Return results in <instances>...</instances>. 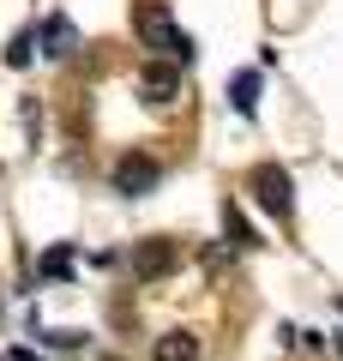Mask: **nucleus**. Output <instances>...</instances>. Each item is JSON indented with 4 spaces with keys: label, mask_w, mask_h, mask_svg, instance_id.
I'll return each instance as SVG.
<instances>
[{
    "label": "nucleus",
    "mask_w": 343,
    "mask_h": 361,
    "mask_svg": "<svg viewBox=\"0 0 343 361\" xmlns=\"http://www.w3.org/2000/svg\"><path fill=\"white\" fill-rule=\"evenodd\" d=\"M133 30H139V42H145V49H157L163 61H181V66L193 61V37L163 13V6H139V13H133Z\"/></svg>",
    "instance_id": "obj_1"
},
{
    "label": "nucleus",
    "mask_w": 343,
    "mask_h": 361,
    "mask_svg": "<svg viewBox=\"0 0 343 361\" xmlns=\"http://www.w3.org/2000/svg\"><path fill=\"white\" fill-rule=\"evenodd\" d=\"M127 265H133V277H139V283H163L169 271L181 265V247L169 241V235H151V241H133Z\"/></svg>",
    "instance_id": "obj_2"
},
{
    "label": "nucleus",
    "mask_w": 343,
    "mask_h": 361,
    "mask_svg": "<svg viewBox=\"0 0 343 361\" xmlns=\"http://www.w3.org/2000/svg\"><path fill=\"white\" fill-rule=\"evenodd\" d=\"M253 199L271 211V217H289V211H295V180H289V169L259 163V169H253Z\"/></svg>",
    "instance_id": "obj_3"
},
{
    "label": "nucleus",
    "mask_w": 343,
    "mask_h": 361,
    "mask_svg": "<svg viewBox=\"0 0 343 361\" xmlns=\"http://www.w3.org/2000/svg\"><path fill=\"white\" fill-rule=\"evenodd\" d=\"M157 180H163V163L145 157V151H127L121 163H114V193H127V199H145Z\"/></svg>",
    "instance_id": "obj_4"
},
{
    "label": "nucleus",
    "mask_w": 343,
    "mask_h": 361,
    "mask_svg": "<svg viewBox=\"0 0 343 361\" xmlns=\"http://www.w3.org/2000/svg\"><path fill=\"white\" fill-rule=\"evenodd\" d=\"M139 97H145V103H157V109L175 103V97H181V73H175V66H163V61L139 66Z\"/></svg>",
    "instance_id": "obj_5"
},
{
    "label": "nucleus",
    "mask_w": 343,
    "mask_h": 361,
    "mask_svg": "<svg viewBox=\"0 0 343 361\" xmlns=\"http://www.w3.org/2000/svg\"><path fill=\"white\" fill-rule=\"evenodd\" d=\"M37 42H42V54H49V61H66V54L78 49V37H73V25H66V18H49Z\"/></svg>",
    "instance_id": "obj_6"
},
{
    "label": "nucleus",
    "mask_w": 343,
    "mask_h": 361,
    "mask_svg": "<svg viewBox=\"0 0 343 361\" xmlns=\"http://www.w3.org/2000/svg\"><path fill=\"white\" fill-rule=\"evenodd\" d=\"M151 361H199V337H193V331H169V337H157Z\"/></svg>",
    "instance_id": "obj_7"
},
{
    "label": "nucleus",
    "mask_w": 343,
    "mask_h": 361,
    "mask_svg": "<svg viewBox=\"0 0 343 361\" xmlns=\"http://www.w3.org/2000/svg\"><path fill=\"white\" fill-rule=\"evenodd\" d=\"M229 103H235V115H253V109H259V73H235Z\"/></svg>",
    "instance_id": "obj_8"
},
{
    "label": "nucleus",
    "mask_w": 343,
    "mask_h": 361,
    "mask_svg": "<svg viewBox=\"0 0 343 361\" xmlns=\"http://www.w3.org/2000/svg\"><path fill=\"white\" fill-rule=\"evenodd\" d=\"M223 229H229V241H235V247H259V235L247 229V217L235 205H223Z\"/></svg>",
    "instance_id": "obj_9"
},
{
    "label": "nucleus",
    "mask_w": 343,
    "mask_h": 361,
    "mask_svg": "<svg viewBox=\"0 0 343 361\" xmlns=\"http://www.w3.org/2000/svg\"><path fill=\"white\" fill-rule=\"evenodd\" d=\"M30 49H42L37 30H18V37L6 42V66H30Z\"/></svg>",
    "instance_id": "obj_10"
},
{
    "label": "nucleus",
    "mask_w": 343,
    "mask_h": 361,
    "mask_svg": "<svg viewBox=\"0 0 343 361\" xmlns=\"http://www.w3.org/2000/svg\"><path fill=\"white\" fill-rule=\"evenodd\" d=\"M73 271V247H49L42 253V277H66Z\"/></svg>",
    "instance_id": "obj_11"
},
{
    "label": "nucleus",
    "mask_w": 343,
    "mask_h": 361,
    "mask_svg": "<svg viewBox=\"0 0 343 361\" xmlns=\"http://www.w3.org/2000/svg\"><path fill=\"white\" fill-rule=\"evenodd\" d=\"M42 343H49V349H78L85 337H78V331H42Z\"/></svg>",
    "instance_id": "obj_12"
}]
</instances>
